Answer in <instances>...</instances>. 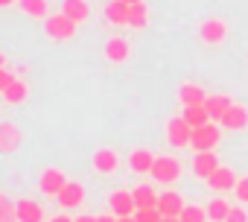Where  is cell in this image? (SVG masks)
<instances>
[{"instance_id":"31","label":"cell","mask_w":248,"mask_h":222,"mask_svg":"<svg viewBox=\"0 0 248 222\" xmlns=\"http://www.w3.org/2000/svg\"><path fill=\"white\" fill-rule=\"evenodd\" d=\"M233 193H236V199H239V202H248V175L236 181V190H233Z\"/></svg>"},{"instance_id":"23","label":"cell","mask_w":248,"mask_h":222,"mask_svg":"<svg viewBox=\"0 0 248 222\" xmlns=\"http://www.w3.org/2000/svg\"><path fill=\"white\" fill-rule=\"evenodd\" d=\"M105 59L108 62H126L129 59V44L126 41H123V38H111L108 44H105Z\"/></svg>"},{"instance_id":"11","label":"cell","mask_w":248,"mask_h":222,"mask_svg":"<svg viewBox=\"0 0 248 222\" xmlns=\"http://www.w3.org/2000/svg\"><path fill=\"white\" fill-rule=\"evenodd\" d=\"M184 207H187V205H184V199H181L175 190H167V193H161V199H158V210H161L164 216H181Z\"/></svg>"},{"instance_id":"25","label":"cell","mask_w":248,"mask_h":222,"mask_svg":"<svg viewBox=\"0 0 248 222\" xmlns=\"http://www.w3.org/2000/svg\"><path fill=\"white\" fill-rule=\"evenodd\" d=\"M228 213H231V205H228L225 199H210V205H207V216H210V222H225Z\"/></svg>"},{"instance_id":"8","label":"cell","mask_w":248,"mask_h":222,"mask_svg":"<svg viewBox=\"0 0 248 222\" xmlns=\"http://www.w3.org/2000/svg\"><path fill=\"white\" fill-rule=\"evenodd\" d=\"M21 132L12 126V123H0V152L3 155H12L18 146H21Z\"/></svg>"},{"instance_id":"19","label":"cell","mask_w":248,"mask_h":222,"mask_svg":"<svg viewBox=\"0 0 248 222\" xmlns=\"http://www.w3.org/2000/svg\"><path fill=\"white\" fill-rule=\"evenodd\" d=\"M15 205H18V216H21V222H41V219H44V210H41L38 202H32V199H21V202H15Z\"/></svg>"},{"instance_id":"33","label":"cell","mask_w":248,"mask_h":222,"mask_svg":"<svg viewBox=\"0 0 248 222\" xmlns=\"http://www.w3.org/2000/svg\"><path fill=\"white\" fill-rule=\"evenodd\" d=\"M12 82H15V76H12V73H9V70L3 67V70H0V91H6V88H9Z\"/></svg>"},{"instance_id":"16","label":"cell","mask_w":248,"mask_h":222,"mask_svg":"<svg viewBox=\"0 0 248 222\" xmlns=\"http://www.w3.org/2000/svg\"><path fill=\"white\" fill-rule=\"evenodd\" d=\"M207 184H210L213 190H219V193H225V190H236V178H233V173H231L228 167H219V170L207 178Z\"/></svg>"},{"instance_id":"3","label":"cell","mask_w":248,"mask_h":222,"mask_svg":"<svg viewBox=\"0 0 248 222\" xmlns=\"http://www.w3.org/2000/svg\"><path fill=\"white\" fill-rule=\"evenodd\" d=\"M155 181H161V184H172L178 175H181V164L175 161V158H170V155H161V158H155V167H152V173H149Z\"/></svg>"},{"instance_id":"28","label":"cell","mask_w":248,"mask_h":222,"mask_svg":"<svg viewBox=\"0 0 248 222\" xmlns=\"http://www.w3.org/2000/svg\"><path fill=\"white\" fill-rule=\"evenodd\" d=\"M146 3H135L132 9H129V27H135V30H143L146 27Z\"/></svg>"},{"instance_id":"4","label":"cell","mask_w":248,"mask_h":222,"mask_svg":"<svg viewBox=\"0 0 248 222\" xmlns=\"http://www.w3.org/2000/svg\"><path fill=\"white\" fill-rule=\"evenodd\" d=\"M44 30H47V35L56 38V41H67V38L76 35V24H73L67 15H53V18H47Z\"/></svg>"},{"instance_id":"21","label":"cell","mask_w":248,"mask_h":222,"mask_svg":"<svg viewBox=\"0 0 248 222\" xmlns=\"http://www.w3.org/2000/svg\"><path fill=\"white\" fill-rule=\"evenodd\" d=\"M178 96H181L184 108H187V105H204V102H207V94H204L199 85H181V88H178Z\"/></svg>"},{"instance_id":"5","label":"cell","mask_w":248,"mask_h":222,"mask_svg":"<svg viewBox=\"0 0 248 222\" xmlns=\"http://www.w3.org/2000/svg\"><path fill=\"white\" fill-rule=\"evenodd\" d=\"M108 205H111V210H114L117 219H120V216H135V213H138L135 196L126 193V190H114V193L108 196Z\"/></svg>"},{"instance_id":"36","label":"cell","mask_w":248,"mask_h":222,"mask_svg":"<svg viewBox=\"0 0 248 222\" xmlns=\"http://www.w3.org/2000/svg\"><path fill=\"white\" fill-rule=\"evenodd\" d=\"M99 222H117V216H99Z\"/></svg>"},{"instance_id":"2","label":"cell","mask_w":248,"mask_h":222,"mask_svg":"<svg viewBox=\"0 0 248 222\" xmlns=\"http://www.w3.org/2000/svg\"><path fill=\"white\" fill-rule=\"evenodd\" d=\"M167 141H170V146H175V149L187 146V143L193 141V126H190L184 117H172V120L167 123Z\"/></svg>"},{"instance_id":"14","label":"cell","mask_w":248,"mask_h":222,"mask_svg":"<svg viewBox=\"0 0 248 222\" xmlns=\"http://www.w3.org/2000/svg\"><path fill=\"white\" fill-rule=\"evenodd\" d=\"M129 167H132V173H152V167H155V155L149 152V149H135L132 155H129Z\"/></svg>"},{"instance_id":"32","label":"cell","mask_w":248,"mask_h":222,"mask_svg":"<svg viewBox=\"0 0 248 222\" xmlns=\"http://www.w3.org/2000/svg\"><path fill=\"white\" fill-rule=\"evenodd\" d=\"M225 222H248V213H245L242 207H231V213H228Z\"/></svg>"},{"instance_id":"27","label":"cell","mask_w":248,"mask_h":222,"mask_svg":"<svg viewBox=\"0 0 248 222\" xmlns=\"http://www.w3.org/2000/svg\"><path fill=\"white\" fill-rule=\"evenodd\" d=\"M21 9L30 18H47V0H21Z\"/></svg>"},{"instance_id":"17","label":"cell","mask_w":248,"mask_h":222,"mask_svg":"<svg viewBox=\"0 0 248 222\" xmlns=\"http://www.w3.org/2000/svg\"><path fill=\"white\" fill-rule=\"evenodd\" d=\"M129 3H123V0H111V3L105 6V18H108V24H117V27H123V24H129Z\"/></svg>"},{"instance_id":"6","label":"cell","mask_w":248,"mask_h":222,"mask_svg":"<svg viewBox=\"0 0 248 222\" xmlns=\"http://www.w3.org/2000/svg\"><path fill=\"white\" fill-rule=\"evenodd\" d=\"M64 184H67V178H64L62 170H44L41 173V181H38L41 193H47V196H59L64 190Z\"/></svg>"},{"instance_id":"9","label":"cell","mask_w":248,"mask_h":222,"mask_svg":"<svg viewBox=\"0 0 248 222\" xmlns=\"http://www.w3.org/2000/svg\"><path fill=\"white\" fill-rule=\"evenodd\" d=\"M225 35H228V27L222 21H204L199 27V38L204 44H219V41H225Z\"/></svg>"},{"instance_id":"15","label":"cell","mask_w":248,"mask_h":222,"mask_svg":"<svg viewBox=\"0 0 248 222\" xmlns=\"http://www.w3.org/2000/svg\"><path fill=\"white\" fill-rule=\"evenodd\" d=\"M62 15H67L73 24H82L91 15V9H88L85 0H62Z\"/></svg>"},{"instance_id":"20","label":"cell","mask_w":248,"mask_h":222,"mask_svg":"<svg viewBox=\"0 0 248 222\" xmlns=\"http://www.w3.org/2000/svg\"><path fill=\"white\" fill-rule=\"evenodd\" d=\"M193 129H199V126H207V123H213L210 120V114H207V108L204 105H187L184 108V114H181Z\"/></svg>"},{"instance_id":"30","label":"cell","mask_w":248,"mask_h":222,"mask_svg":"<svg viewBox=\"0 0 248 222\" xmlns=\"http://www.w3.org/2000/svg\"><path fill=\"white\" fill-rule=\"evenodd\" d=\"M135 222H164V213L158 207H146V210L135 213Z\"/></svg>"},{"instance_id":"37","label":"cell","mask_w":248,"mask_h":222,"mask_svg":"<svg viewBox=\"0 0 248 222\" xmlns=\"http://www.w3.org/2000/svg\"><path fill=\"white\" fill-rule=\"evenodd\" d=\"M117 222H135V216H120Z\"/></svg>"},{"instance_id":"7","label":"cell","mask_w":248,"mask_h":222,"mask_svg":"<svg viewBox=\"0 0 248 222\" xmlns=\"http://www.w3.org/2000/svg\"><path fill=\"white\" fill-rule=\"evenodd\" d=\"M216 170H219V158H216L213 152H199V155L193 158V173H196L199 178H204V181H207Z\"/></svg>"},{"instance_id":"12","label":"cell","mask_w":248,"mask_h":222,"mask_svg":"<svg viewBox=\"0 0 248 222\" xmlns=\"http://www.w3.org/2000/svg\"><path fill=\"white\" fill-rule=\"evenodd\" d=\"M222 126H225L228 132H239V129H245V126H248V108H242V105H231V108H228V114L222 117Z\"/></svg>"},{"instance_id":"35","label":"cell","mask_w":248,"mask_h":222,"mask_svg":"<svg viewBox=\"0 0 248 222\" xmlns=\"http://www.w3.org/2000/svg\"><path fill=\"white\" fill-rule=\"evenodd\" d=\"M50 222H76V219H70V216H64V213H62V216H53Z\"/></svg>"},{"instance_id":"10","label":"cell","mask_w":248,"mask_h":222,"mask_svg":"<svg viewBox=\"0 0 248 222\" xmlns=\"http://www.w3.org/2000/svg\"><path fill=\"white\" fill-rule=\"evenodd\" d=\"M56 199H59V205H62V207H67V210H70V207H79V205H82V199H85V187H82V184H76V181H67V184H64V190H62Z\"/></svg>"},{"instance_id":"13","label":"cell","mask_w":248,"mask_h":222,"mask_svg":"<svg viewBox=\"0 0 248 222\" xmlns=\"http://www.w3.org/2000/svg\"><path fill=\"white\" fill-rule=\"evenodd\" d=\"M231 105H233V102H231L225 94H213V96H207V102H204L210 120H219V123H222V117L228 114V108H231Z\"/></svg>"},{"instance_id":"22","label":"cell","mask_w":248,"mask_h":222,"mask_svg":"<svg viewBox=\"0 0 248 222\" xmlns=\"http://www.w3.org/2000/svg\"><path fill=\"white\" fill-rule=\"evenodd\" d=\"M93 170L102 173V175L114 173V170H117V155H114L111 149H99V152H93Z\"/></svg>"},{"instance_id":"34","label":"cell","mask_w":248,"mask_h":222,"mask_svg":"<svg viewBox=\"0 0 248 222\" xmlns=\"http://www.w3.org/2000/svg\"><path fill=\"white\" fill-rule=\"evenodd\" d=\"M76 222H99V216H91V213H85V216H76Z\"/></svg>"},{"instance_id":"40","label":"cell","mask_w":248,"mask_h":222,"mask_svg":"<svg viewBox=\"0 0 248 222\" xmlns=\"http://www.w3.org/2000/svg\"><path fill=\"white\" fill-rule=\"evenodd\" d=\"M15 3V0H0V6H12Z\"/></svg>"},{"instance_id":"18","label":"cell","mask_w":248,"mask_h":222,"mask_svg":"<svg viewBox=\"0 0 248 222\" xmlns=\"http://www.w3.org/2000/svg\"><path fill=\"white\" fill-rule=\"evenodd\" d=\"M132 196H135V205H138V210H146V207H158V193L149 187V184H140V187H135L132 190Z\"/></svg>"},{"instance_id":"1","label":"cell","mask_w":248,"mask_h":222,"mask_svg":"<svg viewBox=\"0 0 248 222\" xmlns=\"http://www.w3.org/2000/svg\"><path fill=\"white\" fill-rule=\"evenodd\" d=\"M219 138H222L219 126H216V123H207V126L193 129V141H190V146H193L196 152H213L216 143H219Z\"/></svg>"},{"instance_id":"39","label":"cell","mask_w":248,"mask_h":222,"mask_svg":"<svg viewBox=\"0 0 248 222\" xmlns=\"http://www.w3.org/2000/svg\"><path fill=\"white\" fill-rule=\"evenodd\" d=\"M123 3H129V6H135V3H143V0H123Z\"/></svg>"},{"instance_id":"24","label":"cell","mask_w":248,"mask_h":222,"mask_svg":"<svg viewBox=\"0 0 248 222\" xmlns=\"http://www.w3.org/2000/svg\"><path fill=\"white\" fill-rule=\"evenodd\" d=\"M27 94H30V88H27L21 79H15V82L3 91V99H6V102H12V105H18V102H24V99H27Z\"/></svg>"},{"instance_id":"26","label":"cell","mask_w":248,"mask_h":222,"mask_svg":"<svg viewBox=\"0 0 248 222\" xmlns=\"http://www.w3.org/2000/svg\"><path fill=\"white\" fill-rule=\"evenodd\" d=\"M0 222H21L18 205H15L9 196H0Z\"/></svg>"},{"instance_id":"29","label":"cell","mask_w":248,"mask_h":222,"mask_svg":"<svg viewBox=\"0 0 248 222\" xmlns=\"http://www.w3.org/2000/svg\"><path fill=\"white\" fill-rule=\"evenodd\" d=\"M181 222H207L210 216H207V207H196V205H187L184 210H181V216H178Z\"/></svg>"},{"instance_id":"38","label":"cell","mask_w":248,"mask_h":222,"mask_svg":"<svg viewBox=\"0 0 248 222\" xmlns=\"http://www.w3.org/2000/svg\"><path fill=\"white\" fill-rule=\"evenodd\" d=\"M164 222H181L178 216H164Z\"/></svg>"}]
</instances>
